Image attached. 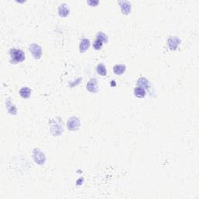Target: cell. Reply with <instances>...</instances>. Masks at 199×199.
<instances>
[{
  "label": "cell",
  "mask_w": 199,
  "mask_h": 199,
  "mask_svg": "<svg viewBox=\"0 0 199 199\" xmlns=\"http://www.w3.org/2000/svg\"><path fill=\"white\" fill-rule=\"evenodd\" d=\"M9 54H10V58H11L12 63H14V64L21 62H23V60L25 59L24 53L21 50H20V49H11L10 52H9Z\"/></svg>",
  "instance_id": "6da1fadb"
},
{
  "label": "cell",
  "mask_w": 199,
  "mask_h": 199,
  "mask_svg": "<svg viewBox=\"0 0 199 199\" xmlns=\"http://www.w3.org/2000/svg\"><path fill=\"white\" fill-rule=\"evenodd\" d=\"M29 50L31 51V53L33 54L34 58L39 59V58L41 57L42 50H41V48H40V45H38L37 44H32L30 46Z\"/></svg>",
  "instance_id": "7a4b0ae2"
},
{
  "label": "cell",
  "mask_w": 199,
  "mask_h": 199,
  "mask_svg": "<svg viewBox=\"0 0 199 199\" xmlns=\"http://www.w3.org/2000/svg\"><path fill=\"white\" fill-rule=\"evenodd\" d=\"M34 158L35 161L38 164H44L45 162V157L44 154L41 151L37 149H35L34 151Z\"/></svg>",
  "instance_id": "3957f363"
},
{
  "label": "cell",
  "mask_w": 199,
  "mask_h": 199,
  "mask_svg": "<svg viewBox=\"0 0 199 199\" xmlns=\"http://www.w3.org/2000/svg\"><path fill=\"white\" fill-rule=\"evenodd\" d=\"M67 127L69 130L71 131H74L78 129V128L80 127V120L78 119L76 117H72L68 121L67 123Z\"/></svg>",
  "instance_id": "277c9868"
},
{
  "label": "cell",
  "mask_w": 199,
  "mask_h": 199,
  "mask_svg": "<svg viewBox=\"0 0 199 199\" xmlns=\"http://www.w3.org/2000/svg\"><path fill=\"white\" fill-rule=\"evenodd\" d=\"M180 43V40H179V38H177L176 37H172L169 38L168 40V46L172 51H175L176 48L178 47V45Z\"/></svg>",
  "instance_id": "5b68a950"
},
{
  "label": "cell",
  "mask_w": 199,
  "mask_h": 199,
  "mask_svg": "<svg viewBox=\"0 0 199 199\" xmlns=\"http://www.w3.org/2000/svg\"><path fill=\"white\" fill-rule=\"evenodd\" d=\"M120 6H121V12H122L123 14L127 15L128 14L130 11H131V3L129 2H127V1H121L119 2Z\"/></svg>",
  "instance_id": "8992f818"
},
{
  "label": "cell",
  "mask_w": 199,
  "mask_h": 199,
  "mask_svg": "<svg viewBox=\"0 0 199 199\" xmlns=\"http://www.w3.org/2000/svg\"><path fill=\"white\" fill-rule=\"evenodd\" d=\"M97 82L96 79H91L86 85V89L91 93H97L98 89L97 86Z\"/></svg>",
  "instance_id": "52a82bcc"
},
{
  "label": "cell",
  "mask_w": 199,
  "mask_h": 199,
  "mask_svg": "<svg viewBox=\"0 0 199 199\" xmlns=\"http://www.w3.org/2000/svg\"><path fill=\"white\" fill-rule=\"evenodd\" d=\"M90 44V40H89L88 39H83V40H81L80 45V52H82V53L85 52V51L89 48Z\"/></svg>",
  "instance_id": "ba28073f"
},
{
  "label": "cell",
  "mask_w": 199,
  "mask_h": 199,
  "mask_svg": "<svg viewBox=\"0 0 199 199\" xmlns=\"http://www.w3.org/2000/svg\"><path fill=\"white\" fill-rule=\"evenodd\" d=\"M58 13H59V15L61 17H65L66 16H68V13H69V9H68L66 5L63 4L62 6H60L59 9H58Z\"/></svg>",
  "instance_id": "9c48e42d"
},
{
  "label": "cell",
  "mask_w": 199,
  "mask_h": 199,
  "mask_svg": "<svg viewBox=\"0 0 199 199\" xmlns=\"http://www.w3.org/2000/svg\"><path fill=\"white\" fill-rule=\"evenodd\" d=\"M134 94H135V97H140V98H142V97H144L145 95V89L142 88V87H136V88L135 89V90H134Z\"/></svg>",
  "instance_id": "30bf717a"
},
{
  "label": "cell",
  "mask_w": 199,
  "mask_h": 199,
  "mask_svg": "<svg viewBox=\"0 0 199 199\" xmlns=\"http://www.w3.org/2000/svg\"><path fill=\"white\" fill-rule=\"evenodd\" d=\"M125 66L124 65H117L114 67V72L116 75H121L123 74L125 71Z\"/></svg>",
  "instance_id": "8fae6325"
},
{
  "label": "cell",
  "mask_w": 199,
  "mask_h": 199,
  "mask_svg": "<svg viewBox=\"0 0 199 199\" xmlns=\"http://www.w3.org/2000/svg\"><path fill=\"white\" fill-rule=\"evenodd\" d=\"M6 108H7V110H8V111L10 114H17V108L15 107V106L12 103L11 101H10L9 100H8L6 101Z\"/></svg>",
  "instance_id": "7c38bea8"
},
{
  "label": "cell",
  "mask_w": 199,
  "mask_h": 199,
  "mask_svg": "<svg viewBox=\"0 0 199 199\" xmlns=\"http://www.w3.org/2000/svg\"><path fill=\"white\" fill-rule=\"evenodd\" d=\"M31 90H30L27 87H24V88H22L20 90V94L21 97L26 99V98H28L30 96H31Z\"/></svg>",
  "instance_id": "4fadbf2b"
},
{
  "label": "cell",
  "mask_w": 199,
  "mask_h": 199,
  "mask_svg": "<svg viewBox=\"0 0 199 199\" xmlns=\"http://www.w3.org/2000/svg\"><path fill=\"white\" fill-rule=\"evenodd\" d=\"M137 86L139 87H142V88H149V83L148 80L145 79V78H140L139 80H138V83H137Z\"/></svg>",
  "instance_id": "5bb4252c"
},
{
  "label": "cell",
  "mask_w": 199,
  "mask_h": 199,
  "mask_svg": "<svg viewBox=\"0 0 199 199\" xmlns=\"http://www.w3.org/2000/svg\"><path fill=\"white\" fill-rule=\"evenodd\" d=\"M97 71L100 76H105L107 75V70H106L105 66H103V64H99L97 67Z\"/></svg>",
  "instance_id": "9a60e30c"
},
{
  "label": "cell",
  "mask_w": 199,
  "mask_h": 199,
  "mask_svg": "<svg viewBox=\"0 0 199 199\" xmlns=\"http://www.w3.org/2000/svg\"><path fill=\"white\" fill-rule=\"evenodd\" d=\"M97 39H99L103 42H107V37L103 33H98L97 35Z\"/></svg>",
  "instance_id": "2e32d148"
},
{
  "label": "cell",
  "mask_w": 199,
  "mask_h": 199,
  "mask_svg": "<svg viewBox=\"0 0 199 199\" xmlns=\"http://www.w3.org/2000/svg\"><path fill=\"white\" fill-rule=\"evenodd\" d=\"M102 45L103 41H101V40H99V39H97L94 43V48L96 49V50H99V49L101 48Z\"/></svg>",
  "instance_id": "e0dca14e"
},
{
  "label": "cell",
  "mask_w": 199,
  "mask_h": 199,
  "mask_svg": "<svg viewBox=\"0 0 199 199\" xmlns=\"http://www.w3.org/2000/svg\"><path fill=\"white\" fill-rule=\"evenodd\" d=\"M98 1H95V2H91V1H89L88 2V4H90V5H91V6H97V4H98Z\"/></svg>",
  "instance_id": "ac0fdd59"
},
{
  "label": "cell",
  "mask_w": 199,
  "mask_h": 199,
  "mask_svg": "<svg viewBox=\"0 0 199 199\" xmlns=\"http://www.w3.org/2000/svg\"><path fill=\"white\" fill-rule=\"evenodd\" d=\"M111 86H115V85H116V83H115V82H114V80H113V81L111 82Z\"/></svg>",
  "instance_id": "d6986e66"
}]
</instances>
